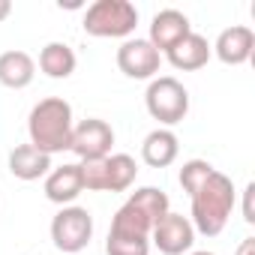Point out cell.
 Segmentation results:
<instances>
[{
  "label": "cell",
  "instance_id": "30bf717a",
  "mask_svg": "<svg viewBox=\"0 0 255 255\" xmlns=\"http://www.w3.org/2000/svg\"><path fill=\"white\" fill-rule=\"evenodd\" d=\"M210 51L225 66H243V63H249V57L255 51V30L246 27V24H231L216 36Z\"/></svg>",
  "mask_w": 255,
  "mask_h": 255
},
{
  "label": "cell",
  "instance_id": "cb8c5ba5",
  "mask_svg": "<svg viewBox=\"0 0 255 255\" xmlns=\"http://www.w3.org/2000/svg\"><path fill=\"white\" fill-rule=\"evenodd\" d=\"M189 255H216V252H207V249H198V252H189Z\"/></svg>",
  "mask_w": 255,
  "mask_h": 255
},
{
  "label": "cell",
  "instance_id": "5b68a950",
  "mask_svg": "<svg viewBox=\"0 0 255 255\" xmlns=\"http://www.w3.org/2000/svg\"><path fill=\"white\" fill-rule=\"evenodd\" d=\"M84 192H126L138 177V162L129 153H111L96 162H78Z\"/></svg>",
  "mask_w": 255,
  "mask_h": 255
},
{
  "label": "cell",
  "instance_id": "ac0fdd59",
  "mask_svg": "<svg viewBox=\"0 0 255 255\" xmlns=\"http://www.w3.org/2000/svg\"><path fill=\"white\" fill-rule=\"evenodd\" d=\"M126 201H129L150 225H156V222L171 210V201H168L165 189H159V186H141V189H135Z\"/></svg>",
  "mask_w": 255,
  "mask_h": 255
},
{
  "label": "cell",
  "instance_id": "7a4b0ae2",
  "mask_svg": "<svg viewBox=\"0 0 255 255\" xmlns=\"http://www.w3.org/2000/svg\"><path fill=\"white\" fill-rule=\"evenodd\" d=\"M192 201V228L195 234H204V237H216L225 231L231 213H234V204H237V189L231 183L228 174L222 171H213L201 189L189 198Z\"/></svg>",
  "mask_w": 255,
  "mask_h": 255
},
{
  "label": "cell",
  "instance_id": "603a6c76",
  "mask_svg": "<svg viewBox=\"0 0 255 255\" xmlns=\"http://www.w3.org/2000/svg\"><path fill=\"white\" fill-rule=\"evenodd\" d=\"M12 15V3H9V0H0V21H6Z\"/></svg>",
  "mask_w": 255,
  "mask_h": 255
},
{
  "label": "cell",
  "instance_id": "8fae6325",
  "mask_svg": "<svg viewBox=\"0 0 255 255\" xmlns=\"http://www.w3.org/2000/svg\"><path fill=\"white\" fill-rule=\"evenodd\" d=\"M189 33H192V24H189V18H186L180 9H159V12L150 18L147 42H150L159 54H165V51H171L180 39H186Z\"/></svg>",
  "mask_w": 255,
  "mask_h": 255
},
{
  "label": "cell",
  "instance_id": "52a82bcc",
  "mask_svg": "<svg viewBox=\"0 0 255 255\" xmlns=\"http://www.w3.org/2000/svg\"><path fill=\"white\" fill-rule=\"evenodd\" d=\"M114 147V129L111 123H105L102 117H87L81 123H75L72 138H69V150L78 156V162H96L111 156Z\"/></svg>",
  "mask_w": 255,
  "mask_h": 255
},
{
  "label": "cell",
  "instance_id": "ba28073f",
  "mask_svg": "<svg viewBox=\"0 0 255 255\" xmlns=\"http://www.w3.org/2000/svg\"><path fill=\"white\" fill-rule=\"evenodd\" d=\"M162 66V54L138 36L123 39V45L117 48V69L126 78H135V81H153L156 72Z\"/></svg>",
  "mask_w": 255,
  "mask_h": 255
},
{
  "label": "cell",
  "instance_id": "2e32d148",
  "mask_svg": "<svg viewBox=\"0 0 255 255\" xmlns=\"http://www.w3.org/2000/svg\"><path fill=\"white\" fill-rule=\"evenodd\" d=\"M51 171V156H45L42 150H36L30 141L27 144H18L9 150V174L30 183V180H39Z\"/></svg>",
  "mask_w": 255,
  "mask_h": 255
},
{
  "label": "cell",
  "instance_id": "e0dca14e",
  "mask_svg": "<svg viewBox=\"0 0 255 255\" xmlns=\"http://www.w3.org/2000/svg\"><path fill=\"white\" fill-rule=\"evenodd\" d=\"M75 66H78V57H75V51L66 42H48L39 51V72L54 78V81L69 78L75 72Z\"/></svg>",
  "mask_w": 255,
  "mask_h": 255
},
{
  "label": "cell",
  "instance_id": "9a60e30c",
  "mask_svg": "<svg viewBox=\"0 0 255 255\" xmlns=\"http://www.w3.org/2000/svg\"><path fill=\"white\" fill-rule=\"evenodd\" d=\"M36 78V60L21 51V48H12V51H3L0 54V84L9 87V90H24L30 87Z\"/></svg>",
  "mask_w": 255,
  "mask_h": 255
},
{
  "label": "cell",
  "instance_id": "6da1fadb",
  "mask_svg": "<svg viewBox=\"0 0 255 255\" xmlns=\"http://www.w3.org/2000/svg\"><path fill=\"white\" fill-rule=\"evenodd\" d=\"M75 129V117H72V105L63 96H48L39 99L30 114H27V135L30 144L36 150H42L45 156L63 153L69 150V138Z\"/></svg>",
  "mask_w": 255,
  "mask_h": 255
},
{
  "label": "cell",
  "instance_id": "277c9868",
  "mask_svg": "<svg viewBox=\"0 0 255 255\" xmlns=\"http://www.w3.org/2000/svg\"><path fill=\"white\" fill-rule=\"evenodd\" d=\"M144 105L162 129H171L189 114V90L174 75H156L144 90Z\"/></svg>",
  "mask_w": 255,
  "mask_h": 255
},
{
  "label": "cell",
  "instance_id": "44dd1931",
  "mask_svg": "<svg viewBox=\"0 0 255 255\" xmlns=\"http://www.w3.org/2000/svg\"><path fill=\"white\" fill-rule=\"evenodd\" d=\"M252 195H255V183H249L246 189H243V219L252 225L255 222V213H252Z\"/></svg>",
  "mask_w": 255,
  "mask_h": 255
},
{
  "label": "cell",
  "instance_id": "ffe728a7",
  "mask_svg": "<svg viewBox=\"0 0 255 255\" xmlns=\"http://www.w3.org/2000/svg\"><path fill=\"white\" fill-rule=\"evenodd\" d=\"M216 168L207 162V159H186L183 165H180V174H177V180H180V186H183V192L192 198L198 189H201V183L213 174Z\"/></svg>",
  "mask_w": 255,
  "mask_h": 255
},
{
  "label": "cell",
  "instance_id": "3957f363",
  "mask_svg": "<svg viewBox=\"0 0 255 255\" xmlns=\"http://www.w3.org/2000/svg\"><path fill=\"white\" fill-rule=\"evenodd\" d=\"M81 27L96 39H129L138 27V9L129 0H96L87 6Z\"/></svg>",
  "mask_w": 255,
  "mask_h": 255
},
{
  "label": "cell",
  "instance_id": "d6986e66",
  "mask_svg": "<svg viewBox=\"0 0 255 255\" xmlns=\"http://www.w3.org/2000/svg\"><path fill=\"white\" fill-rule=\"evenodd\" d=\"M105 255H150V237L111 225L105 237Z\"/></svg>",
  "mask_w": 255,
  "mask_h": 255
},
{
  "label": "cell",
  "instance_id": "9c48e42d",
  "mask_svg": "<svg viewBox=\"0 0 255 255\" xmlns=\"http://www.w3.org/2000/svg\"><path fill=\"white\" fill-rule=\"evenodd\" d=\"M150 246H156L162 255H189L195 246V228L189 216L168 210L150 231Z\"/></svg>",
  "mask_w": 255,
  "mask_h": 255
},
{
  "label": "cell",
  "instance_id": "7402d4cb",
  "mask_svg": "<svg viewBox=\"0 0 255 255\" xmlns=\"http://www.w3.org/2000/svg\"><path fill=\"white\" fill-rule=\"evenodd\" d=\"M237 255H255V237H246V240L237 246Z\"/></svg>",
  "mask_w": 255,
  "mask_h": 255
},
{
  "label": "cell",
  "instance_id": "5bb4252c",
  "mask_svg": "<svg viewBox=\"0 0 255 255\" xmlns=\"http://www.w3.org/2000/svg\"><path fill=\"white\" fill-rule=\"evenodd\" d=\"M210 42L201 36V33H189L186 39H180L171 51H165L162 57L177 69V72H195V69H201V66H207V60H210Z\"/></svg>",
  "mask_w": 255,
  "mask_h": 255
},
{
  "label": "cell",
  "instance_id": "8992f818",
  "mask_svg": "<svg viewBox=\"0 0 255 255\" xmlns=\"http://www.w3.org/2000/svg\"><path fill=\"white\" fill-rule=\"evenodd\" d=\"M93 240V216L87 207L69 204L60 207L51 219V243L63 252V255H75L81 249H87Z\"/></svg>",
  "mask_w": 255,
  "mask_h": 255
},
{
  "label": "cell",
  "instance_id": "7c38bea8",
  "mask_svg": "<svg viewBox=\"0 0 255 255\" xmlns=\"http://www.w3.org/2000/svg\"><path fill=\"white\" fill-rule=\"evenodd\" d=\"M45 198L57 207H69L75 204V198L84 192V183H81V165L78 162H63L57 168H51L45 174Z\"/></svg>",
  "mask_w": 255,
  "mask_h": 255
},
{
  "label": "cell",
  "instance_id": "4fadbf2b",
  "mask_svg": "<svg viewBox=\"0 0 255 255\" xmlns=\"http://www.w3.org/2000/svg\"><path fill=\"white\" fill-rule=\"evenodd\" d=\"M177 156H180V138L171 132V129H153V132H147L144 135V141H141V159H144V165H150V168H168V165H174L177 162Z\"/></svg>",
  "mask_w": 255,
  "mask_h": 255
}]
</instances>
